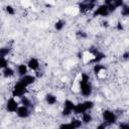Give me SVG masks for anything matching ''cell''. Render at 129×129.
Wrapping results in <instances>:
<instances>
[{
  "label": "cell",
  "mask_w": 129,
  "mask_h": 129,
  "mask_svg": "<svg viewBox=\"0 0 129 129\" xmlns=\"http://www.w3.org/2000/svg\"><path fill=\"white\" fill-rule=\"evenodd\" d=\"M78 86H79V92L83 97L89 98L92 96L94 89H93V85L91 83L90 76L87 73L81 74L79 82H78Z\"/></svg>",
  "instance_id": "cell-1"
},
{
  "label": "cell",
  "mask_w": 129,
  "mask_h": 129,
  "mask_svg": "<svg viewBox=\"0 0 129 129\" xmlns=\"http://www.w3.org/2000/svg\"><path fill=\"white\" fill-rule=\"evenodd\" d=\"M27 86H25L23 83H21L20 81H18V82H16L15 84H14V86L12 87V90H11V95H12V97H14V98H20V97H22V96H24V95H26V93H27Z\"/></svg>",
  "instance_id": "cell-2"
},
{
  "label": "cell",
  "mask_w": 129,
  "mask_h": 129,
  "mask_svg": "<svg viewBox=\"0 0 129 129\" xmlns=\"http://www.w3.org/2000/svg\"><path fill=\"white\" fill-rule=\"evenodd\" d=\"M102 119H103V122H105L108 126H111L117 123L118 116L114 111L110 109H106L102 112Z\"/></svg>",
  "instance_id": "cell-3"
},
{
  "label": "cell",
  "mask_w": 129,
  "mask_h": 129,
  "mask_svg": "<svg viewBox=\"0 0 129 129\" xmlns=\"http://www.w3.org/2000/svg\"><path fill=\"white\" fill-rule=\"evenodd\" d=\"M89 53L91 55V59H89L88 62H91V63L101 62L106 57V54L104 52H102L101 50H99L97 47H90L89 48Z\"/></svg>",
  "instance_id": "cell-4"
},
{
  "label": "cell",
  "mask_w": 129,
  "mask_h": 129,
  "mask_svg": "<svg viewBox=\"0 0 129 129\" xmlns=\"http://www.w3.org/2000/svg\"><path fill=\"white\" fill-rule=\"evenodd\" d=\"M75 102H73L70 99H66L62 104V110H61V116L62 117H70L73 114V110L75 107Z\"/></svg>",
  "instance_id": "cell-5"
},
{
  "label": "cell",
  "mask_w": 129,
  "mask_h": 129,
  "mask_svg": "<svg viewBox=\"0 0 129 129\" xmlns=\"http://www.w3.org/2000/svg\"><path fill=\"white\" fill-rule=\"evenodd\" d=\"M110 14L109 12V8L106 4L102 3L100 5H97L96 8L93 10V17H107Z\"/></svg>",
  "instance_id": "cell-6"
},
{
  "label": "cell",
  "mask_w": 129,
  "mask_h": 129,
  "mask_svg": "<svg viewBox=\"0 0 129 129\" xmlns=\"http://www.w3.org/2000/svg\"><path fill=\"white\" fill-rule=\"evenodd\" d=\"M97 4L96 3H89V2H79L78 3V9L80 11V13H88V12H92L95 8H96Z\"/></svg>",
  "instance_id": "cell-7"
},
{
  "label": "cell",
  "mask_w": 129,
  "mask_h": 129,
  "mask_svg": "<svg viewBox=\"0 0 129 129\" xmlns=\"http://www.w3.org/2000/svg\"><path fill=\"white\" fill-rule=\"evenodd\" d=\"M18 107H19V102L14 97L9 98L5 103V110L8 113H15Z\"/></svg>",
  "instance_id": "cell-8"
},
{
  "label": "cell",
  "mask_w": 129,
  "mask_h": 129,
  "mask_svg": "<svg viewBox=\"0 0 129 129\" xmlns=\"http://www.w3.org/2000/svg\"><path fill=\"white\" fill-rule=\"evenodd\" d=\"M16 115L20 119H27L31 115V109L28 107H25L23 105H19V107L16 110Z\"/></svg>",
  "instance_id": "cell-9"
},
{
  "label": "cell",
  "mask_w": 129,
  "mask_h": 129,
  "mask_svg": "<svg viewBox=\"0 0 129 129\" xmlns=\"http://www.w3.org/2000/svg\"><path fill=\"white\" fill-rule=\"evenodd\" d=\"M26 66H27L28 70H30V71H32V72H36V71H39V68H40V61H39L38 58L31 56V57L27 60Z\"/></svg>",
  "instance_id": "cell-10"
},
{
  "label": "cell",
  "mask_w": 129,
  "mask_h": 129,
  "mask_svg": "<svg viewBox=\"0 0 129 129\" xmlns=\"http://www.w3.org/2000/svg\"><path fill=\"white\" fill-rule=\"evenodd\" d=\"M36 80H37V78L35 77V75H30V74H26V75L20 77V79H19V81L27 87L33 85L36 82Z\"/></svg>",
  "instance_id": "cell-11"
},
{
  "label": "cell",
  "mask_w": 129,
  "mask_h": 129,
  "mask_svg": "<svg viewBox=\"0 0 129 129\" xmlns=\"http://www.w3.org/2000/svg\"><path fill=\"white\" fill-rule=\"evenodd\" d=\"M15 70L14 69H12L11 67H6L5 69H3V70H1V76L4 78V79H10V78H12V77H14V75H15Z\"/></svg>",
  "instance_id": "cell-12"
},
{
  "label": "cell",
  "mask_w": 129,
  "mask_h": 129,
  "mask_svg": "<svg viewBox=\"0 0 129 129\" xmlns=\"http://www.w3.org/2000/svg\"><path fill=\"white\" fill-rule=\"evenodd\" d=\"M44 101L48 106H53L57 103V97L52 93H47L44 96Z\"/></svg>",
  "instance_id": "cell-13"
},
{
  "label": "cell",
  "mask_w": 129,
  "mask_h": 129,
  "mask_svg": "<svg viewBox=\"0 0 129 129\" xmlns=\"http://www.w3.org/2000/svg\"><path fill=\"white\" fill-rule=\"evenodd\" d=\"M81 116V121H82V123H83V125H88V124H90L92 121H93V116H92V114L91 113H89V111H86V112H84L83 114H81L80 115Z\"/></svg>",
  "instance_id": "cell-14"
},
{
  "label": "cell",
  "mask_w": 129,
  "mask_h": 129,
  "mask_svg": "<svg viewBox=\"0 0 129 129\" xmlns=\"http://www.w3.org/2000/svg\"><path fill=\"white\" fill-rule=\"evenodd\" d=\"M86 111H87V110H86V108H85L83 102H79V103L75 104V107H74V110H73V114L80 116L81 114H83V113L86 112Z\"/></svg>",
  "instance_id": "cell-15"
},
{
  "label": "cell",
  "mask_w": 129,
  "mask_h": 129,
  "mask_svg": "<svg viewBox=\"0 0 129 129\" xmlns=\"http://www.w3.org/2000/svg\"><path fill=\"white\" fill-rule=\"evenodd\" d=\"M19 99H20V104H21V105H23V106H25V107H28V108H30V109L33 108V102H32L31 99H29L26 95L20 97Z\"/></svg>",
  "instance_id": "cell-16"
},
{
  "label": "cell",
  "mask_w": 129,
  "mask_h": 129,
  "mask_svg": "<svg viewBox=\"0 0 129 129\" xmlns=\"http://www.w3.org/2000/svg\"><path fill=\"white\" fill-rule=\"evenodd\" d=\"M17 74L19 77H22L26 74H28V68L26 63H19L17 66Z\"/></svg>",
  "instance_id": "cell-17"
},
{
  "label": "cell",
  "mask_w": 129,
  "mask_h": 129,
  "mask_svg": "<svg viewBox=\"0 0 129 129\" xmlns=\"http://www.w3.org/2000/svg\"><path fill=\"white\" fill-rule=\"evenodd\" d=\"M106 70V68L103 66V64H101L100 62H98V63H94V67H93V73L96 75V76H99L102 72H104Z\"/></svg>",
  "instance_id": "cell-18"
},
{
  "label": "cell",
  "mask_w": 129,
  "mask_h": 129,
  "mask_svg": "<svg viewBox=\"0 0 129 129\" xmlns=\"http://www.w3.org/2000/svg\"><path fill=\"white\" fill-rule=\"evenodd\" d=\"M64 26H66V20H63V19H58L53 24V27L56 31H61L64 28Z\"/></svg>",
  "instance_id": "cell-19"
},
{
  "label": "cell",
  "mask_w": 129,
  "mask_h": 129,
  "mask_svg": "<svg viewBox=\"0 0 129 129\" xmlns=\"http://www.w3.org/2000/svg\"><path fill=\"white\" fill-rule=\"evenodd\" d=\"M70 123L72 124L73 128L74 129H78V128H81L83 126V123L81 121L80 118H72V120L70 121Z\"/></svg>",
  "instance_id": "cell-20"
},
{
  "label": "cell",
  "mask_w": 129,
  "mask_h": 129,
  "mask_svg": "<svg viewBox=\"0 0 129 129\" xmlns=\"http://www.w3.org/2000/svg\"><path fill=\"white\" fill-rule=\"evenodd\" d=\"M11 50H12V48L10 46H1L0 47V56L6 57L7 55L10 54Z\"/></svg>",
  "instance_id": "cell-21"
},
{
  "label": "cell",
  "mask_w": 129,
  "mask_h": 129,
  "mask_svg": "<svg viewBox=\"0 0 129 129\" xmlns=\"http://www.w3.org/2000/svg\"><path fill=\"white\" fill-rule=\"evenodd\" d=\"M83 104H84V106H85V108H86L87 111H91L95 107V102L92 101V100H90V99L83 101Z\"/></svg>",
  "instance_id": "cell-22"
},
{
  "label": "cell",
  "mask_w": 129,
  "mask_h": 129,
  "mask_svg": "<svg viewBox=\"0 0 129 129\" xmlns=\"http://www.w3.org/2000/svg\"><path fill=\"white\" fill-rule=\"evenodd\" d=\"M120 8H121V15L123 17H128L129 16V5L124 3Z\"/></svg>",
  "instance_id": "cell-23"
},
{
  "label": "cell",
  "mask_w": 129,
  "mask_h": 129,
  "mask_svg": "<svg viewBox=\"0 0 129 129\" xmlns=\"http://www.w3.org/2000/svg\"><path fill=\"white\" fill-rule=\"evenodd\" d=\"M9 66V61L7 59V57H4V56H0V71L5 69L6 67Z\"/></svg>",
  "instance_id": "cell-24"
},
{
  "label": "cell",
  "mask_w": 129,
  "mask_h": 129,
  "mask_svg": "<svg viewBox=\"0 0 129 129\" xmlns=\"http://www.w3.org/2000/svg\"><path fill=\"white\" fill-rule=\"evenodd\" d=\"M4 10L8 15H14L15 14V8L12 5H6L4 7Z\"/></svg>",
  "instance_id": "cell-25"
},
{
  "label": "cell",
  "mask_w": 129,
  "mask_h": 129,
  "mask_svg": "<svg viewBox=\"0 0 129 129\" xmlns=\"http://www.w3.org/2000/svg\"><path fill=\"white\" fill-rule=\"evenodd\" d=\"M76 35H77L79 38H81V39H84V38H87V37H88L87 32L84 31V30H78V31L76 32Z\"/></svg>",
  "instance_id": "cell-26"
},
{
  "label": "cell",
  "mask_w": 129,
  "mask_h": 129,
  "mask_svg": "<svg viewBox=\"0 0 129 129\" xmlns=\"http://www.w3.org/2000/svg\"><path fill=\"white\" fill-rule=\"evenodd\" d=\"M124 3H125V0H114V2H113L112 4L118 9V8H120Z\"/></svg>",
  "instance_id": "cell-27"
},
{
  "label": "cell",
  "mask_w": 129,
  "mask_h": 129,
  "mask_svg": "<svg viewBox=\"0 0 129 129\" xmlns=\"http://www.w3.org/2000/svg\"><path fill=\"white\" fill-rule=\"evenodd\" d=\"M60 129H74L73 128V126H72V124L69 122V123H62V124H60L59 126H58Z\"/></svg>",
  "instance_id": "cell-28"
},
{
  "label": "cell",
  "mask_w": 129,
  "mask_h": 129,
  "mask_svg": "<svg viewBox=\"0 0 129 129\" xmlns=\"http://www.w3.org/2000/svg\"><path fill=\"white\" fill-rule=\"evenodd\" d=\"M116 29H117L118 31H123V30H124V25H123V23H122L121 21H118V22H117V24H116Z\"/></svg>",
  "instance_id": "cell-29"
},
{
  "label": "cell",
  "mask_w": 129,
  "mask_h": 129,
  "mask_svg": "<svg viewBox=\"0 0 129 129\" xmlns=\"http://www.w3.org/2000/svg\"><path fill=\"white\" fill-rule=\"evenodd\" d=\"M118 127L121 129H129V123L128 122H121Z\"/></svg>",
  "instance_id": "cell-30"
},
{
  "label": "cell",
  "mask_w": 129,
  "mask_h": 129,
  "mask_svg": "<svg viewBox=\"0 0 129 129\" xmlns=\"http://www.w3.org/2000/svg\"><path fill=\"white\" fill-rule=\"evenodd\" d=\"M122 58L124 59V60H128L129 59V51L128 50H125L124 52H123V54H122Z\"/></svg>",
  "instance_id": "cell-31"
},
{
  "label": "cell",
  "mask_w": 129,
  "mask_h": 129,
  "mask_svg": "<svg viewBox=\"0 0 129 129\" xmlns=\"http://www.w3.org/2000/svg\"><path fill=\"white\" fill-rule=\"evenodd\" d=\"M108 127V125L105 123V122H102L101 124H99L98 126H97V129H105V128H107Z\"/></svg>",
  "instance_id": "cell-32"
},
{
  "label": "cell",
  "mask_w": 129,
  "mask_h": 129,
  "mask_svg": "<svg viewBox=\"0 0 129 129\" xmlns=\"http://www.w3.org/2000/svg\"><path fill=\"white\" fill-rule=\"evenodd\" d=\"M102 26H103V27H105V28L109 27V26H110V23H109V21H107V20H104V21H102Z\"/></svg>",
  "instance_id": "cell-33"
},
{
  "label": "cell",
  "mask_w": 129,
  "mask_h": 129,
  "mask_svg": "<svg viewBox=\"0 0 129 129\" xmlns=\"http://www.w3.org/2000/svg\"><path fill=\"white\" fill-rule=\"evenodd\" d=\"M113 2H114V0H104V4H106V5L112 4Z\"/></svg>",
  "instance_id": "cell-34"
},
{
  "label": "cell",
  "mask_w": 129,
  "mask_h": 129,
  "mask_svg": "<svg viewBox=\"0 0 129 129\" xmlns=\"http://www.w3.org/2000/svg\"><path fill=\"white\" fill-rule=\"evenodd\" d=\"M84 2H89V3H96L97 4V0H83Z\"/></svg>",
  "instance_id": "cell-35"
},
{
  "label": "cell",
  "mask_w": 129,
  "mask_h": 129,
  "mask_svg": "<svg viewBox=\"0 0 129 129\" xmlns=\"http://www.w3.org/2000/svg\"><path fill=\"white\" fill-rule=\"evenodd\" d=\"M0 77H1V71H0Z\"/></svg>",
  "instance_id": "cell-36"
}]
</instances>
